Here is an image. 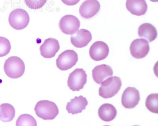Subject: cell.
<instances>
[{"mask_svg": "<svg viewBox=\"0 0 158 126\" xmlns=\"http://www.w3.org/2000/svg\"><path fill=\"white\" fill-rule=\"evenodd\" d=\"M35 111L38 117L45 120H54L59 113L57 105L48 100L38 102L35 106Z\"/></svg>", "mask_w": 158, "mask_h": 126, "instance_id": "obj_1", "label": "cell"}, {"mask_svg": "<svg viewBox=\"0 0 158 126\" xmlns=\"http://www.w3.org/2000/svg\"><path fill=\"white\" fill-rule=\"evenodd\" d=\"M25 65L19 57L13 56L6 61L4 65V71L9 77L15 79L21 77L24 73Z\"/></svg>", "mask_w": 158, "mask_h": 126, "instance_id": "obj_2", "label": "cell"}, {"mask_svg": "<svg viewBox=\"0 0 158 126\" xmlns=\"http://www.w3.org/2000/svg\"><path fill=\"white\" fill-rule=\"evenodd\" d=\"M122 86L119 77H110L103 81L99 88V95L104 99L111 98L116 95Z\"/></svg>", "mask_w": 158, "mask_h": 126, "instance_id": "obj_3", "label": "cell"}, {"mask_svg": "<svg viewBox=\"0 0 158 126\" xmlns=\"http://www.w3.org/2000/svg\"><path fill=\"white\" fill-rule=\"evenodd\" d=\"M8 22L13 29L16 30H23L29 23V14L26 10L21 8L15 9L10 13Z\"/></svg>", "mask_w": 158, "mask_h": 126, "instance_id": "obj_4", "label": "cell"}, {"mask_svg": "<svg viewBox=\"0 0 158 126\" xmlns=\"http://www.w3.org/2000/svg\"><path fill=\"white\" fill-rule=\"evenodd\" d=\"M78 60V54L74 50H67L59 56L56 60V65L60 70L67 71L75 65Z\"/></svg>", "mask_w": 158, "mask_h": 126, "instance_id": "obj_5", "label": "cell"}, {"mask_svg": "<svg viewBox=\"0 0 158 126\" xmlns=\"http://www.w3.org/2000/svg\"><path fill=\"white\" fill-rule=\"evenodd\" d=\"M87 82V75L83 69L77 68L70 74L68 79V86L73 92L83 89Z\"/></svg>", "mask_w": 158, "mask_h": 126, "instance_id": "obj_6", "label": "cell"}, {"mask_svg": "<svg viewBox=\"0 0 158 126\" xmlns=\"http://www.w3.org/2000/svg\"><path fill=\"white\" fill-rule=\"evenodd\" d=\"M80 26V22L77 17L72 15H64L60 19L59 27L62 33L73 35L77 33Z\"/></svg>", "mask_w": 158, "mask_h": 126, "instance_id": "obj_7", "label": "cell"}, {"mask_svg": "<svg viewBox=\"0 0 158 126\" xmlns=\"http://www.w3.org/2000/svg\"><path fill=\"white\" fill-rule=\"evenodd\" d=\"M140 100L139 91L134 87L127 88L121 97V103L125 108L132 109L137 105Z\"/></svg>", "mask_w": 158, "mask_h": 126, "instance_id": "obj_8", "label": "cell"}, {"mask_svg": "<svg viewBox=\"0 0 158 126\" xmlns=\"http://www.w3.org/2000/svg\"><path fill=\"white\" fill-rule=\"evenodd\" d=\"M130 50L134 58L142 59L148 55L150 50L148 41L143 39H137L131 43Z\"/></svg>", "mask_w": 158, "mask_h": 126, "instance_id": "obj_9", "label": "cell"}, {"mask_svg": "<svg viewBox=\"0 0 158 126\" xmlns=\"http://www.w3.org/2000/svg\"><path fill=\"white\" fill-rule=\"evenodd\" d=\"M109 48L106 43L102 41H97L93 43L89 49L91 58L95 61L105 59L109 53Z\"/></svg>", "mask_w": 158, "mask_h": 126, "instance_id": "obj_10", "label": "cell"}, {"mask_svg": "<svg viewBox=\"0 0 158 126\" xmlns=\"http://www.w3.org/2000/svg\"><path fill=\"white\" fill-rule=\"evenodd\" d=\"M101 5L97 0H86L80 6L79 13L82 17L90 19L99 12Z\"/></svg>", "mask_w": 158, "mask_h": 126, "instance_id": "obj_11", "label": "cell"}, {"mask_svg": "<svg viewBox=\"0 0 158 126\" xmlns=\"http://www.w3.org/2000/svg\"><path fill=\"white\" fill-rule=\"evenodd\" d=\"M60 46L58 41L53 38H49L45 40L40 48L41 55L44 58H53L60 49Z\"/></svg>", "mask_w": 158, "mask_h": 126, "instance_id": "obj_12", "label": "cell"}, {"mask_svg": "<svg viewBox=\"0 0 158 126\" xmlns=\"http://www.w3.org/2000/svg\"><path fill=\"white\" fill-rule=\"evenodd\" d=\"M70 37V41L73 45L78 48L86 47L92 39V36L89 31L81 29Z\"/></svg>", "mask_w": 158, "mask_h": 126, "instance_id": "obj_13", "label": "cell"}, {"mask_svg": "<svg viewBox=\"0 0 158 126\" xmlns=\"http://www.w3.org/2000/svg\"><path fill=\"white\" fill-rule=\"evenodd\" d=\"M87 105L88 101L85 97L81 96H76L67 103L66 110L69 113L72 114H78L82 112L86 108Z\"/></svg>", "mask_w": 158, "mask_h": 126, "instance_id": "obj_14", "label": "cell"}, {"mask_svg": "<svg viewBox=\"0 0 158 126\" xmlns=\"http://www.w3.org/2000/svg\"><path fill=\"white\" fill-rule=\"evenodd\" d=\"M113 75V71L110 66L102 64L96 66L92 71L93 79L96 83L100 85L106 78Z\"/></svg>", "mask_w": 158, "mask_h": 126, "instance_id": "obj_15", "label": "cell"}, {"mask_svg": "<svg viewBox=\"0 0 158 126\" xmlns=\"http://www.w3.org/2000/svg\"><path fill=\"white\" fill-rule=\"evenodd\" d=\"M126 6L131 14L138 16L145 15L148 8L145 0H127Z\"/></svg>", "mask_w": 158, "mask_h": 126, "instance_id": "obj_16", "label": "cell"}, {"mask_svg": "<svg viewBox=\"0 0 158 126\" xmlns=\"http://www.w3.org/2000/svg\"><path fill=\"white\" fill-rule=\"evenodd\" d=\"M138 33L139 37L146 39L149 42L154 41L157 36V31L156 28L149 23H144L141 25L138 28Z\"/></svg>", "mask_w": 158, "mask_h": 126, "instance_id": "obj_17", "label": "cell"}, {"mask_svg": "<svg viewBox=\"0 0 158 126\" xmlns=\"http://www.w3.org/2000/svg\"><path fill=\"white\" fill-rule=\"evenodd\" d=\"M98 114L102 121L110 122L112 121L116 117L117 110L115 106L110 104H104L99 108Z\"/></svg>", "mask_w": 158, "mask_h": 126, "instance_id": "obj_18", "label": "cell"}, {"mask_svg": "<svg viewBox=\"0 0 158 126\" xmlns=\"http://www.w3.org/2000/svg\"><path fill=\"white\" fill-rule=\"evenodd\" d=\"M15 110L12 105L4 103L0 105V120L4 122H8L13 120Z\"/></svg>", "mask_w": 158, "mask_h": 126, "instance_id": "obj_19", "label": "cell"}, {"mask_svg": "<svg viewBox=\"0 0 158 126\" xmlns=\"http://www.w3.org/2000/svg\"><path fill=\"white\" fill-rule=\"evenodd\" d=\"M158 94L152 93L147 97L146 106L147 108L152 112L158 113Z\"/></svg>", "mask_w": 158, "mask_h": 126, "instance_id": "obj_20", "label": "cell"}, {"mask_svg": "<svg viewBox=\"0 0 158 126\" xmlns=\"http://www.w3.org/2000/svg\"><path fill=\"white\" fill-rule=\"evenodd\" d=\"M16 125L36 126L37 124L36 120L33 116L30 114H23L18 117L16 121Z\"/></svg>", "mask_w": 158, "mask_h": 126, "instance_id": "obj_21", "label": "cell"}, {"mask_svg": "<svg viewBox=\"0 0 158 126\" xmlns=\"http://www.w3.org/2000/svg\"><path fill=\"white\" fill-rule=\"evenodd\" d=\"M11 49V43L10 41L6 37L0 36V57L7 55Z\"/></svg>", "mask_w": 158, "mask_h": 126, "instance_id": "obj_22", "label": "cell"}, {"mask_svg": "<svg viewBox=\"0 0 158 126\" xmlns=\"http://www.w3.org/2000/svg\"><path fill=\"white\" fill-rule=\"evenodd\" d=\"M47 1V0H24L27 6L33 10L42 8L46 4Z\"/></svg>", "mask_w": 158, "mask_h": 126, "instance_id": "obj_23", "label": "cell"}, {"mask_svg": "<svg viewBox=\"0 0 158 126\" xmlns=\"http://www.w3.org/2000/svg\"><path fill=\"white\" fill-rule=\"evenodd\" d=\"M80 0H61L62 2L68 6H73L77 5Z\"/></svg>", "mask_w": 158, "mask_h": 126, "instance_id": "obj_24", "label": "cell"}, {"mask_svg": "<svg viewBox=\"0 0 158 126\" xmlns=\"http://www.w3.org/2000/svg\"><path fill=\"white\" fill-rule=\"evenodd\" d=\"M151 1L153 2H157L158 0H150Z\"/></svg>", "mask_w": 158, "mask_h": 126, "instance_id": "obj_25", "label": "cell"}]
</instances>
